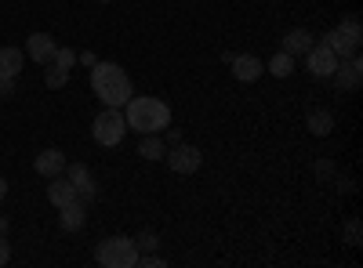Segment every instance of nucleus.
Wrapping results in <instances>:
<instances>
[{
  "label": "nucleus",
  "instance_id": "b1692460",
  "mask_svg": "<svg viewBox=\"0 0 363 268\" xmlns=\"http://www.w3.org/2000/svg\"><path fill=\"white\" fill-rule=\"evenodd\" d=\"M0 98H15V80L11 76H0Z\"/></svg>",
  "mask_w": 363,
  "mask_h": 268
},
{
  "label": "nucleus",
  "instance_id": "aec40b11",
  "mask_svg": "<svg viewBox=\"0 0 363 268\" xmlns=\"http://www.w3.org/2000/svg\"><path fill=\"white\" fill-rule=\"evenodd\" d=\"M51 69H44V83L51 87V91H58V87H66V80H69V69H62V66H55V62H48Z\"/></svg>",
  "mask_w": 363,
  "mask_h": 268
},
{
  "label": "nucleus",
  "instance_id": "f257e3e1",
  "mask_svg": "<svg viewBox=\"0 0 363 268\" xmlns=\"http://www.w3.org/2000/svg\"><path fill=\"white\" fill-rule=\"evenodd\" d=\"M124 120H128V131H138V134H160L171 127V105L164 98H149V95H131L128 105H124Z\"/></svg>",
  "mask_w": 363,
  "mask_h": 268
},
{
  "label": "nucleus",
  "instance_id": "5701e85b",
  "mask_svg": "<svg viewBox=\"0 0 363 268\" xmlns=\"http://www.w3.org/2000/svg\"><path fill=\"white\" fill-rule=\"evenodd\" d=\"M345 240H349V247H359V221L356 218L345 225Z\"/></svg>",
  "mask_w": 363,
  "mask_h": 268
},
{
  "label": "nucleus",
  "instance_id": "393cba45",
  "mask_svg": "<svg viewBox=\"0 0 363 268\" xmlns=\"http://www.w3.org/2000/svg\"><path fill=\"white\" fill-rule=\"evenodd\" d=\"M138 268H164V257H157V254H145V257H138Z\"/></svg>",
  "mask_w": 363,
  "mask_h": 268
},
{
  "label": "nucleus",
  "instance_id": "423d86ee",
  "mask_svg": "<svg viewBox=\"0 0 363 268\" xmlns=\"http://www.w3.org/2000/svg\"><path fill=\"white\" fill-rule=\"evenodd\" d=\"M164 160H167V167H171L174 174H196V170L203 167L200 148H196V145H182V141H174V145L167 148Z\"/></svg>",
  "mask_w": 363,
  "mask_h": 268
},
{
  "label": "nucleus",
  "instance_id": "cd10ccee",
  "mask_svg": "<svg viewBox=\"0 0 363 268\" xmlns=\"http://www.w3.org/2000/svg\"><path fill=\"white\" fill-rule=\"evenodd\" d=\"M4 232H8V221H4V218H0V235H4Z\"/></svg>",
  "mask_w": 363,
  "mask_h": 268
},
{
  "label": "nucleus",
  "instance_id": "1a4fd4ad",
  "mask_svg": "<svg viewBox=\"0 0 363 268\" xmlns=\"http://www.w3.org/2000/svg\"><path fill=\"white\" fill-rule=\"evenodd\" d=\"M335 80H338V87H342V91H356V87H359V80H363V62H359V54H352V58H342V62H338V69H335Z\"/></svg>",
  "mask_w": 363,
  "mask_h": 268
},
{
  "label": "nucleus",
  "instance_id": "9b49d317",
  "mask_svg": "<svg viewBox=\"0 0 363 268\" xmlns=\"http://www.w3.org/2000/svg\"><path fill=\"white\" fill-rule=\"evenodd\" d=\"M66 174H69V182H73V189H77V196H80L84 203L95 199V182H91V170H87L84 163H69Z\"/></svg>",
  "mask_w": 363,
  "mask_h": 268
},
{
  "label": "nucleus",
  "instance_id": "412c9836",
  "mask_svg": "<svg viewBox=\"0 0 363 268\" xmlns=\"http://www.w3.org/2000/svg\"><path fill=\"white\" fill-rule=\"evenodd\" d=\"M135 247H138V254H153L157 247H160V240H157V232H138V240H135Z\"/></svg>",
  "mask_w": 363,
  "mask_h": 268
},
{
  "label": "nucleus",
  "instance_id": "bb28decb",
  "mask_svg": "<svg viewBox=\"0 0 363 268\" xmlns=\"http://www.w3.org/2000/svg\"><path fill=\"white\" fill-rule=\"evenodd\" d=\"M4 196H8V182L0 177V203H4Z\"/></svg>",
  "mask_w": 363,
  "mask_h": 268
},
{
  "label": "nucleus",
  "instance_id": "4468645a",
  "mask_svg": "<svg viewBox=\"0 0 363 268\" xmlns=\"http://www.w3.org/2000/svg\"><path fill=\"white\" fill-rule=\"evenodd\" d=\"M37 174H44V177H55V174H62L66 170V156L58 153V148H44V153L37 156Z\"/></svg>",
  "mask_w": 363,
  "mask_h": 268
},
{
  "label": "nucleus",
  "instance_id": "39448f33",
  "mask_svg": "<svg viewBox=\"0 0 363 268\" xmlns=\"http://www.w3.org/2000/svg\"><path fill=\"white\" fill-rule=\"evenodd\" d=\"M323 44L335 51L338 58H352V54H359V44H363V29H359V22L356 18H345L338 29H330V33L323 37Z\"/></svg>",
  "mask_w": 363,
  "mask_h": 268
},
{
  "label": "nucleus",
  "instance_id": "dca6fc26",
  "mask_svg": "<svg viewBox=\"0 0 363 268\" xmlns=\"http://www.w3.org/2000/svg\"><path fill=\"white\" fill-rule=\"evenodd\" d=\"M22 73V51L18 47H0V76H18Z\"/></svg>",
  "mask_w": 363,
  "mask_h": 268
},
{
  "label": "nucleus",
  "instance_id": "f3484780",
  "mask_svg": "<svg viewBox=\"0 0 363 268\" xmlns=\"http://www.w3.org/2000/svg\"><path fill=\"white\" fill-rule=\"evenodd\" d=\"M330 127H335V116H330L327 109H313V112H309V131H313V138H327Z\"/></svg>",
  "mask_w": 363,
  "mask_h": 268
},
{
  "label": "nucleus",
  "instance_id": "4be33fe9",
  "mask_svg": "<svg viewBox=\"0 0 363 268\" xmlns=\"http://www.w3.org/2000/svg\"><path fill=\"white\" fill-rule=\"evenodd\" d=\"M51 62H55V66H62V69H73V66H77V51H69V47H58Z\"/></svg>",
  "mask_w": 363,
  "mask_h": 268
},
{
  "label": "nucleus",
  "instance_id": "6e6552de",
  "mask_svg": "<svg viewBox=\"0 0 363 268\" xmlns=\"http://www.w3.org/2000/svg\"><path fill=\"white\" fill-rule=\"evenodd\" d=\"M233 76L240 80V83H255L262 73H265V66H262V58L258 54H233Z\"/></svg>",
  "mask_w": 363,
  "mask_h": 268
},
{
  "label": "nucleus",
  "instance_id": "ddd939ff",
  "mask_svg": "<svg viewBox=\"0 0 363 268\" xmlns=\"http://www.w3.org/2000/svg\"><path fill=\"white\" fill-rule=\"evenodd\" d=\"M58 221H62V228L66 232H77V228H84L87 225V214H84V199H73V203H66V206H58Z\"/></svg>",
  "mask_w": 363,
  "mask_h": 268
},
{
  "label": "nucleus",
  "instance_id": "0eeeda50",
  "mask_svg": "<svg viewBox=\"0 0 363 268\" xmlns=\"http://www.w3.org/2000/svg\"><path fill=\"white\" fill-rule=\"evenodd\" d=\"M306 54H309V73L316 80H330V76H335V69H338V62H342V58L330 51L327 44H313Z\"/></svg>",
  "mask_w": 363,
  "mask_h": 268
},
{
  "label": "nucleus",
  "instance_id": "f8f14e48",
  "mask_svg": "<svg viewBox=\"0 0 363 268\" xmlns=\"http://www.w3.org/2000/svg\"><path fill=\"white\" fill-rule=\"evenodd\" d=\"M48 199H51V206H66V203H73V199H80L77 196V189H73V182L69 177H51V185H48Z\"/></svg>",
  "mask_w": 363,
  "mask_h": 268
},
{
  "label": "nucleus",
  "instance_id": "6ab92c4d",
  "mask_svg": "<svg viewBox=\"0 0 363 268\" xmlns=\"http://www.w3.org/2000/svg\"><path fill=\"white\" fill-rule=\"evenodd\" d=\"M265 69H269L272 76H280V80H284V76H291V73H294V54H287V51L272 54V62H269Z\"/></svg>",
  "mask_w": 363,
  "mask_h": 268
},
{
  "label": "nucleus",
  "instance_id": "7ed1b4c3",
  "mask_svg": "<svg viewBox=\"0 0 363 268\" xmlns=\"http://www.w3.org/2000/svg\"><path fill=\"white\" fill-rule=\"evenodd\" d=\"M138 257L142 254H138L135 240H128V235H109V240H102L99 250H95V261L102 268H135Z\"/></svg>",
  "mask_w": 363,
  "mask_h": 268
},
{
  "label": "nucleus",
  "instance_id": "a878e982",
  "mask_svg": "<svg viewBox=\"0 0 363 268\" xmlns=\"http://www.w3.org/2000/svg\"><path fill=\"white\" fill-rule=\"evenodd\" d=\"M11 261V247H8V240L0 235V264H8Z\"/></svg>",
  "mask_w": 363,
  "mask_h": 268
},
{
  "label": "nucleus",
  "instance_id": "20e7f679",
  "mask_svg": "<svg viewBox=\"0 0 363 268\" xmlns=\"http://www.w3.org/2000/svg\"><path fill=\"white\" fill-rule=\"evenodd\" d=\"M91 134H95V141H99V145H106V148L120 145V141H124V134H128V120H124V112L106 105V109L95 116V124H91Z\"/></svg>",
  "mask_w": 363,
  "mask_h": 268
},
{
  "label": "nucleus",
  "instance_id": "2eb2a0df",
  "mask_svg": "<svg viewBox=\"0 0 363 268\" xmlns=\"http://www.w3.org/2000/svg\"><path fill=\"white\" fill-rule=\"evenodd\" d=\"M313 47V33L309 29H291V33L284 37V51L287 54H306Z\"/></svg>",
  "mask_w": 363,
  "mask_h": 268
},
{
  "label": "nucleus",
  "instance_id": "9d476101",
  "mask_svg": "<svg viewBox=\"0 0 363 268\" xmlns=\"http://www.w3.org/2000/svg\"><path fill=\"white\" fill-rule=\"evenodd\" d=\"M55 51H58V44L51 40V33H33V37L26 40V54L33 58V62H40V66H48V62H51Z\"/></svg>",
  "mask_w": 363,
  "mask_h": 268
},
{
  "label": "nucleus",
  "instance_id": "f03ea898",
  "mask_svg": "<svg viewBox=\"0 0 363 268\" xmlns=\"http://www.w3.org/2000/svg\"><path fill=\"white\" fill-rule=\"evenodd\" d=\"M91 91H95V98L102 105L120 109V105H128V98L135 95V87H131V76L116 62H95V69H91Z\"/></svg>",
  "mask_w": 363,
  "mask_h": 268
},
{
  "label": "nucleus",
  "instance_id": "a211bd4d",
  "mask_svg": "<svg viewBox=\"0 0 363 268\" xmlns=\"http://www.w3.org/2000/svg\"><path fill=\"white\" fill-rule=\"evenodd\" d=\"M164 153H167V148H164L160 134H145L142 145H138V156L142 160H164Z\"/></svg>",
  "mask_w": 363,
  "mask_h": 268
}]
</instances>
